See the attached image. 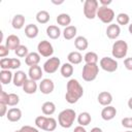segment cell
Wrapping results in <instances>:
<instances>
[{
	"label": "cell",
	"instance_id": "obj_1",
	"mask_svg": "<svg viewBox=\"0 0 132 132\" xmlns=\"http://www.w3.org/2000/svg\"><path fill=\"white\" fill-rule=\"evenodd\" d=\"M84 95V88L77 79L71 78L66 85L65 99L69 104L76 103Z\"/></svg>",
	"mask_w": 132,
	"mask_h": 132
},
{
	"label": "cell",
	"instance_id": "obj_2",
	"mask_svg": "<svg viewBox=\"0 0 132 132\" xmlns=\"http://www.w3.org/2000/svg\"><path fill=\"white\" fill-rule=\"evenodd\" d=\"M76 119V113L71 108H66L62 110L58 116V123L63 128H70L72 127L74 121Z\"/></svg>",
	"mask_w": 132,
	"mask_h": 132
},
{
	"label": "cell",
	"instance_id": "obj_3",
	"mask_svg": "<svg viewBox=\"0 0 132 132\" xmlns=\"http://www.w3.org/2000/svg\"><path fill=\"white\" fill-rule=\"evenodd\" d=\"M35 125L37 128L52 132L57 128V121L52 117H44V116H38L35 119Z\"/></svg>",
	"mask_w": 132,
	"mask_h": 132
},
{
	"label": "cell",
	"instance_id": "obj_4",
	"mask_svg": "<svg viewBox=\"0 0 132 132\" xmlns=\"http://www.w3.org/2000/svg\"><path fill=\"white\" fill-rule=\"evenodd\" d=\"M128 53V43L125 40H117L112 44L111 48V54L112 57L116 59H123L127 56Z\"/></svg>",
	"mask_w": 132,
	"mask_h": 132
},
{
	"label": "cell",
	"instance_id": "obj_5",
	"mask_svg": "<svg viewBox=\"0 0 132 132\" xmlns=\"http://www.w3.org/2000/svg\"><path fill=\"white\" fill-rule=\"evenodd\" d=\"M99 73V66L97 64H86L82 67L81 77L86 81H93Z\"/></svg>",
	"mask_w": 132,
	"mask_h": 132
},
{
	"label": "cell",
	"instance_id": "obj_6",
	"mask_svg": "<svg viewBox=\"0 0 132 132\" xmlns=\"http://www.w3.org/2000/svg\"><path fill=\"white\" fill-rule=\"evenodd\" d=\"M99 2L97 0H86L84 3V14L87 19L93 20L97 16Z\"/></svg>",
	"mask_w": 132,
	"mask_h": 132
},
{
	"label": "cell",
	"instance_id": "obj_7",
	"mask_svg": "<svg viewBox=\"0 0 132 132\" xmlns=\"http://www.w3.org/2000/svg\"><path fill=\"white\" fill-rule=\"evenodd\" d=\"M114 11L108 6H99L97 11V18L104 24H111L114 20Z\"/></svg>",
	"mask_w": 132,
	"mask_h": 132
},
{
	"label": "cell",
	"instance_id": "obj_8",
	"mask_svg": "<svg viewBox=\"0 0 132 132\" xmlns=\"http://www.w3.org/2000/svg\"><path fill=\"white\" fill-rule=\"evenodd\" d=\"M61 67V61L58 57H51L47 59L43 64V71L47 74L55 73L59 68Z\"/></svg>",
	"mask_w": 132,
	"mask_h": 132
},
{
	"label": "cell",
	"instance_id": "obj_9",
	"mask_svg": "<svg viewBox=\"0 0 132 132\" xmlns=\"http://www.w3.org/2000/svg\"><path fill=\"white\" fill-rule=\"evenodd\" d=\"M37 53L45 58H50L54 54L53 44L47 40H42L37 44Z\"/></svg>",
	"mask_w": 132,
	"mask_h": 132
},
{
	"label": "cell",
	"instance_id": "obj_10",
	"mask_svg": "<svg viewBox=\"0 0 132 132\" xmlns=\"http://www.w3.org/2000/svg\"><path fill=\"white\" fill-rule=\"evenodd\" d=\"M99 65L106 72H114L118 69V66H119L117 60L113 59V58H109V57H103L100 60Z\"/></svg>",
	"mask_w": 132,
	"mask_h": 132
},
{
	"label": "cell",
	"instance_id": "obj_11",
	"mask_svg": "<svg viewBox=\"0 0 132 132\" xmlns=\"http://www.w3.org/2000/svg\"><path fill=\"white\" fill-rule=\"evenodd\" d=\"M38 88H39V91H40L42 94L48 95V94H51V93L54 91V89H55V84H54V81H53L52 79H50V78H43V79H41V81L39 82Z\"/></svg>",
	"mask_w": 132,
	"mask_h": 132
},
{
	"label": "cell",
	"instance_id": "obj_12",
	"mask_svg": "<svg viewBox=\"0 0 132 132\" xmlns=\"http://www.w3.org/2000/svg\"><path fill=\"white\" fill-rule=\"evenodd\" d=\"M43 75V69H41L40 66L36 65V66H32L29 68V71H28V76L30 79H33L35 81L41 79Z\"/></svg>",
	"mask_w": 132,
	"mask_h": 132
},
{
	"label": "cell",
	"instance_id": "obj_13",
	"mask_svg": "<svg viewBox=\"0 0 132 132\" xmlns=\"http://www.w3.org/2000/svg\"><path fill=\"white\" fill-rule=\"evenodd\" d=\"M5 45L8 47V50H13L15 51L20 45H21V41H20V38L19 36L14 35V34H10L7 36L6 38V41H5Z\"/></svg>",
	"mask_w": 132,
	"mask_h": 132
},
{
	"label": "cell",
	"instance_id": "obj_14",
	"mask_svg": "<svg viewBox=\"0 0 132 132\" xmlns=\"http://www.w3.org/2000/svg\"><path fill=\"white\" fill-rule=\"evenodd\" d=\"M120 33H121V28L117 24L111 23L106 28V35L109 39H117L120 36Z\"/></svg>",
	"mask_w": 132,
	"mask_h": 132
},
{
	"label": "cell",
	"instance_id": "obj_15",
	"mask_svg": "<svg viewBox=\"0 0 132 132\" xmlns=\"http://www.w3.org/2000/svg\"><path fill=\"white\" fill-rule=\"evenodd\" d=\"M27 74L22 70H16L15 73H13V79L12 82L15 87H23L25 81L27 80Z\"/></svg>",
	"mask_w": 132,
	"mask_h": 132
},
{
	"label": "cell",
	"instance_id": "obj_16",
	"mask_svg": "<svg viewBox=\"0 0 132 132\" xmlns=\"http://www.w3.org/2000/svg\"><path fill=\"white\" fill-rule=\"evenodd\" d=\"M116 116H117V109H116V107H113V106H111V105L105 106V107L101 110V118H102L104 121H110V120H112Z\"/></svg>",
	"mask_w": 132,
	"mask_h": 132
},
{
	"label": "cell",
	"instance_id": "obj_17",
	"mask_svg": "<svg viewBox=\"0 0 132 132\" xmlns=\"http://www.w3.org/2000/svg\"><path fill=\"white\" fill-rule=\"evenodd\" d=\"M6 118L9 122H12V123L19 122L22 118V110L18 107H12V108L8 109V111L6 113Z\"/></svg>",
	"mask_w": 132,
	"mask_h": 132
},
{
	"label": "cell",
	"instance_id": "obj_18",
	"mask_svg": "<svg viewBox=\"0 0 132 132\" xmlns=\"http://www.w3.org/2000/svg\"><path fill=\"white\" fill-rule=\"evenodd\" d=\"M97 100L98 102L103 105V106H108L110 105V103L112 102V95L107 92V91H102L98 94V97H97Z\"/></svg>",
	"mask_w": 132,
	"mask_h": 132
},
{
	"label": "cell",
	"instance_id": "obj_19",
	"mask_svg": "<svg viewBox=\"0 0 132 132\" xmlns=\"http://www.w3.org/2000/svg\"><path fill=\"white\" fill-rule=\"evenodd\" d=\"M22 88H23V91H24L26 94L31 95V94L36 93V91H37V89H38V85H37V82H36L35 80L28 78V79L25 81V84H24V86H23Z\"/></svg>",
	"mask_w": 132,
	"mask_h": 132
},
{
	"label": "cell",
	"instance_id": "obj_20",
	"mask_svg": "<svg viewBox=\"0 0 132 132\" xmlns=\"http://www.w3.org/2000/svg\"><path fill=\"white\" fill-rule=\"evenodd\" d=\"M40 62V55L36 52H32V53H29L28 56L25 58V63L29 66V67H32V66H36L38 65V63Z\"/></svg>",
	"mask_w": 132,
	"mask_h": 132
},
{
	"label": "cell",
	"instance_id": "obj_21",
	"mask_svg": "<svg viewBox=\"0 0 132 132\" xmlns=\"http://www.w3.org/2000/svg\"><path fill=\"white\" fill-rule=\"evenodd\" d=\"M74 46L78 51H85L89 46V41L84 36H76L74 38Z\"/></svg>",
	"mask_w": 132,
	"mask_h": 132
},
{
	"label": "cell",
	"instance_id": "obj_22",
	"mask_svg": "<svg viewBox=\"0 0 132 132\" xmlns=\"http://www.w3.org/2000/svg\"><path fill=\"white\" fill-rule=\"evenodd\" d=\"M38 33H39V29L34 24H29L25 27V35L30 39H33V38L37 37Z\"/></svg>",
	"mask_w": 132,
	"mask_h": 132
},
{
	"label": "cell",
	"instance_id": "obj_23",
	"mask_svg": "<svg viewBox=\"0 0 132 132\" xmlns=\"http://www.w3.org/2000/svg\"><path fill=\"white\" fill-rule=\"evenodd\" d=\"M67 60H68V63L72 64V65H77L79 63H81L82 61V56L79 52L77 51H73V52H70L67 56Z\"/></svg>",
	"mask_w": 132,
	"mask_h": 132
},
{
	"label": "cell",
	"instance_id": "obj_24",
	"mask_svg": "<svg viewBox=\"0 0 132 132\" xmlns=\"http://www.w3.org/2000/svg\"><path fill=\"white\" fill-rule=\"evenodd\" d=\"M46 35L51 39H58L61 35V30L56 25H50L46 28Z\"/></svg>",
	"mask_w": 132,
	"mask_h": 132
},
{
	"label": "cell",
	"instance_id": "obj_25",
	"mask_svg": "<svg viewBox=\"0 0 132 132\" xmlns=\"http://www.w3.org/2000/svg\"><path fill=\"white\" fill-rule=\"evenodd\" d=\"M25 16L23 14H15L13 18H12V21H11V25H12V28L13 29H16V30H20L22 29L24 26H25Z\"/></svg>",
	"mask_w": 132,
	"mask_h": 132
},
{
	"label": "cell",
	"instance_id": "obj_26",
	"mask_svg": "<svg viewBox=\"0 0 132 132\" xmlns=\"http://www.w3.org/2000/svg\"><path fill=\"white\" fill-rule=\"evenodd\" d=\"M73 71H74L73 65L70 64V63H64V64L60 67V72H61L62 76L65 77V78L70 77V76L73 74Z\"/></svg>",
	"mask_w": 132,
	"mask_h": 132
},
{
	"label": "cell",
	"instance_id": "obj_27",
	"mask_svg": "<svg viewBox=\"0 0 132 132\" xmlns=\"http://www.w3.org/2000/svg\"><path fill=\"white\" fill-rule=\"evenodd\" d=\"M91 121H92L91 114L87 111H82L77 116V123L79 124V126L86 127L91 123Z\"/></svg>",
	"mask_w": 132,
	"mask_h": 132
},
{
	"label": "cell",
	"instance_id": "obj_28",
	"mask_svg": "<svg viewBox=\"0 0 132 132\" xmlns=\"http://www.w3.org/2000/svg\"><path fill=\"white\" fill-rule=\"evenodd\" d=\"M76 33H77V29L75 26H68L66 27L64 30H63V36L66 40H71L73 39L75 36H76Z\"/></svg>",
	"mask_w": 132,
	"mask_h": 132
},
{
	"label": "cell",
	"instance_id": "obj_29",
	"mask_svg": "<svg viewBox=\"0 0 132 132\" xmlns=\"http://www.w3.org/2000/svg\"><path fill=\"white\" fill-rule=\"evenodd\" d=\"M13 79V73L10 70H1L0 71V80L2 85H8Z\"/></svg>",
	"mask_w": 132,
	"mask_h": 132
},
{
	"label": "cell",
	"instance_id": "obj_30",
	"mask_svg": "<svg viewBox=\"0 0 132 132\" xmlns=\"http://www.w3.org/2000/svg\"><path fill=\"white\" fill-rule=\"evenodd\" d=\"M41 110H42V113L43 114H45V116H52L56 111V105L52 101H46V102H44L42 104Z\"/></svg>",
	"mask_w": 132,
	"mask_h": 132
},
{
	"label": "cell",
	"instance_id": "obj_31",
	"mask_svg": "<svg viewBox=\"0 0 132 132\" xmlns=\"http://www.w3.org/2000/svg\"><path fill=\"white\" fill-rule=\"evenodd\" d=\"M56 21H57L58 25L63 26V27L66 28V27L70 26V23H71V16H70L69 14H67V13H60V14L57 16Z\"/></svg>",
	"mask_w": 132,
	"mask_h": 132
},
{
	"label": "cell",
	"instance_id": "obj_32",
	"mask_svg": "<svg viewBox=\"0 0 132 132\" xmlns=\"http://www.w3.org/2000/svg\"><path fill=\"white\" fill-rule=\"evenodd\" d=\"M50 19H51L50 13L46 10H39L36 13V21L39 24H46L50 21Z\"/></svg>",
	"mask_w": 132,
	"mask_h": 132
},
{
	"label": "cell",
	"instance_id": "obj_33",
	"mask_svg": "<svg viewBox=\"0 0 132 132\" xmlns=\"http://www.w3.org/2000/svg\"><path fill=\"white\" fill-rule=\"evenodd\" d=\"M84 60L86 62V64H97L99 58L98 55L94 52H88L85 56H84Z\"/></svg>",
	"mask_w": 132,
	"mask_h": 132
},
{
	"label": "cell",
	"instance_id": "obj_34",
	"mask_svg": "<svg viewBox=\"0 0 132 132\" xmlns=\"http://www.w3.org/2000/svg\"><path fill=\"white\" fill-rule=\"evenodd\" d=\"M117 23L118 25L120 26H125V25H128L130 23V16L125 13V12H121L117 15Z\"/></svg>",
	"mask_w": 132,
	"mask_h": 132
},
{
	"label": "cell",
	"instance_id": "obj_35",
	"mask_svg": "<svg viewBox=\"0 0 132 132\" xmlns=\"http://www.w3.org/2000/svg\"><path fill=\"white\" fill-rule=\"evenodd\" d=\"M14 54L16 55V57H19V58H26L27 56H28V54H29V52H28V47L26 46V45H23V44H21L15 51H14Z\"/></svg>",
	"mask_w": 132,
	"mask_h": 132
},
{
	"label": "cell",
	"instance_id": "obj_36",
	"mask_svg": "<svg viewBox=\"0 0 132 132\" xmlns=\"http://www.w3.org/2000/svg\"><path fill=\"white\" fill-rule=\"evenodd\" d=\"M19 102H20L19 95L14 94V93L8 94V102H7V105L8 106H15V105L19 104Z\"/></svg>",
	"mask_w": 132,
	"mask_h": 132
},
{
	"label": "cell",
	"instance_id": "obj_37",
	"mask_svg": "<svg viewBox=\"0 0 132 132\" xmlns=\"http://www.w3.org/2000/svg\"><path fill=\"white\" fill-rule=\"evenodd\" d=\"M0 67L2 70H10V58H2L0 60Z\"/></svg>",
	"mask_w": 132,
	"mask_h": 132
},
{
	"label": "cell",
	"instance_id": "obj_38",
	"mask_svg": "<svg viewBox=\"0 0 132 132\" xmlns=\"http://www.w3.org/2000/svg\"><path fill=\"white\" fill-rule=\"evenodd\" d=\"M21 60L19 58H10V69H19L21 67Z\"/></svg>",
	"mask_w": 132,
	"mask_h": 132
},
{
	"label": "cell",
	"instance_id": "obj_39",
	"mask_svg": "<svg viewBox=\"0 0 132 132\" xmlns=\"http://www.w3.org/2000/svg\"><path fill=\"white\" fill-rule=\"evenodd\" d=\"M122 126L127 129H132V118H124L122 120Z\"/></svg>",
	"mask_w": 132,
	"mask_h": 132
},
{
	"label": "cell",
	"instance_id": "obj_40",
	"mask_svg": "<svg viewBox=\"0 0 132 132\" xmlns=\"http://www.w3.org/2000/svg\"><path fill=\"white\" fill-rule=\"evenodd\" d=\"M7 102H8V94L5 91L2 90L1 93H0V103L7 105Z\"/></svg>",
	"mask_w": 132,
	"mask_h": 132
},
{
	"label": "cell",
	"instance_id": "obj_41",
	"mask_svg": "<svg viewBox=\"0 0 132 132\" xmlns=\"http://www.w3.org/2000/svg\"><path fill=\"white\" fill-rule=\"evenodd\" d=\"M8 54H9L8 47L6 45H4V44H1L0 45V57L1 58H4V57L8 56Z\"/></svg>",
	"mask_w": 132,
	"mask_h": 132
},
{
	"label": "cell",
	"instance_id": "obj_42",
	"mask_svg": "<svg viewBox=\"0 0 132 132\" xmlns=\"http://www.w3.org/2000/svg\"><path fill=\"white\" fill-rule=\"evenodd\" d=\"M20 130H21V132H39L38 129H36V128L32 127V126H28V125L23 126Z\"/></svg>",
	"mask_w": 132,
	"mask_h": 132
},
{
	"label": "cell",
	"instance_id": "obj_43",
	"mask_svg": "<svg viewBox=\"0 0 132 132\" xmlns=\"http://www.w3.org/2000/svg\"><path fill=\"white\" fill-rule=\"evenodd\" d=\"M124 65L126 67V69L132 71V57L131 58H126L124 60Z\"/></svg>",
	"mask_w": 132,
	"mask_h": 132
},
{
	"label": "cell",
	"instance_id": "obj_44",
	"mask_svg": "<svg viewBox=\"0 0 132 132\" xmlns=\"http://www.w3.org/2000/svg\"><path fill=\"white\" fill-rule=\"evenodd\" d=\"M6 106H8V105L0 103V117H4V116H6V113H7V111H8V109H7Z\"/></svg>",
	"mask_w": 132,
	"mask_h": 132
},
{
	"label": "cell",
	"instance_id": "obj_45",
	"mask_svg": "<svg viewBox=\"0 0 132 132\" xmlns=\"http://www.w3.org/2000/svg\"><path fill=\"white\" fill-rule=\"evenodd\" d=\"M101 6H108L109 4H111V0H99Z\"/></svg>",
	"mask_w": 132,
	"mask_h": 132
},
{
	"label": "cell",
	"instance_id": "obj_46",
	"mask_svg": "<svg viewBox=\"0 0 132 132\" xmlns=\"http://www.w3.org/2000/svg\"><path fill=\"white\" fill-rule=\"evenodd\" d=\"M73 132H87V130L85 129V127H82V126H77V127H75L74 128V131Z\"/></svg>",
	"mask_w": 132,
	"mask_h": 132
},
{
	"label": "cell",
	"instance_id": "obj_47",
	"mask_svg": "<svg viewBox=\"0 0 132 132\" xmlns=\"http://www.w3.org/2000/svg\"><path fill=\"white\" fill-rule=\"evenodd\" d=\"M90 132H103V131H102V129L99 128V127H94V128L91 129Z\"/></svg>",
	"mask_w": 132,
	"mask_h": 132
},
{
	"label": "cell",
	"instance_id": "obj_48",
	"mask_svg": "<svg viewBox=\"0 0 132 132\" xmlns=\"http://www.w3.org/2000/svg\"><path fill=\"white\" fill-rule=\"evenodd\" d=\"M128 107L132 110V97H131V98H129V100H128Z\"/></svg>",
	"mask_w": 132,
	"mask_h": 132
},
{
	"label": "cell",
	"instance_id": "obj_49",
	"mask_svg": "<svg viewBox=\"0 0 132 132\" xmlns=\"http://www.w3.org/2000/svg\"><path fill=\"white\" fill-rule=\"evenodd\" d=\"M128 30H129V33L132 35V23L129 25V27H128Z\"/></svg>",
	"mask_w": 132,
	"mask_h": 132
},
{
	"label": "cell",
	"instance_id": "obj_50",
	"mask_svg": "<svg viewBox=\"0 0 132 132\" xmlns=\"http://www.w3.org/2000/svg\"><path fill=\"white\" fill-rule=\"evenodd\" d=\"M14 132H21V130H15Z\"/></svg>",
	"mask_w": 132,
	"mask_h": 132
},
{
	"label": "cell",
	"instance_id": "obj_51",
	"mask_svg": "<svg viewBox=\"0 0 132 132\" xmlns=\"http://www.w3.org/2000/svg\"><path fill=\"white\" fill-rule=\"evenodd\" d=\"M125 132H132L131 130H128V131H125Z\"/></svg>",
	"mask_w": 132,
	"mask_h": 132
}]
</instances>
